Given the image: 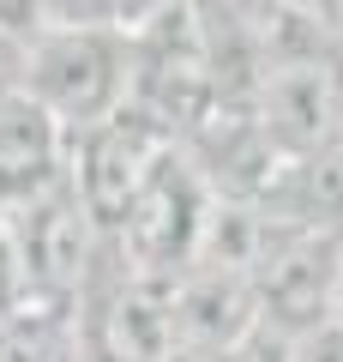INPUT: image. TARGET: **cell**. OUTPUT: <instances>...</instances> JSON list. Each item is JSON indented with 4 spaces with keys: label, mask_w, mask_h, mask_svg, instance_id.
I'll list each match as a JSON object with an SVG mask.
<instances>
[{
    "label": "cell",
    "mask_w": 343,
    "mask_h": 362,
    "mask_svg": "<svg viewBox=\"0 0 343 362\" xmlns=\"http://www.w3.org/2000/svg\"><path fill=\"white\" fill-rule=\"evenodd\" d=\"M61 169H66V127L25 85L6 90L0 97V211L49 187Z\"/></svg>",
    "instance_id": "6"
},
{
    "label": "cell",
    "mask_w": 343,
    "mask_h": 362,
    "mask_svg": "<svg viewBox=\"0 0 343 362\" xmlns=\"http://www.w3.org/2000/svg\"><path fill=\"white\" fill-rule=\"evenodd\" d=\"M163 362H229V350H211V344H187V338H175Z\"/></svg>",
    "instance_id": "13"
},
{
    "label": "cell",
    "mask_w": 343,
    "mask_h": 362,
    "mask_svg": "<svg viewBox=\"0 0 343 362\" xmlns=\"http://www.w3.org/2000/svg\"><path fill=\"white\" fill-rule=\"evenodd\" d=\"M211 211V187L193 169V157L181 145H169L163 163L139 181V194L127 199L121 223L109 230V247L127 272L145 278H175L193 266V247H199V223Z\"/></svg>",
    "instance_id": "3"
},
{
    "label": "cell",
    "mask_w": 343,
    "mask_h": 362,
    "mask_svg": "<svg viewBox=\"0 0 343 362\" xmlns=\"http://www.w3.org/2000/svg\"><path fill=\"white\" fill-rule=\"evenodd\" d=\"M0 230L18 266V296H49V302H78L102 254V230L85 211L73 175H54L49 187L25 194L18 206L0 211Z\"/></svg>",
    "instance_id": "2"
},
{
    "label": "cell",
    "mask_w": 343,
    "mask_h": 362,
    "mask_svg": "<svg viewBox=\"0 0 343 362\" xmlns=\"http://www.w3.org/2000/svg\"><path fill=\"white\" fill-rule=\"evenodd\" d=\"M0 30L18 42H30L42 30V0H0Z\"/></svg>",
    "instance_id": "10"
},
{
    "label": "cell",
    "mask_w": 343,
    "mask_h": 362,
    "mask_svg": "<svg viewBox=\"0 0 343 362\" xmlns=\"http://www.w3.org/2000/svg\"><path fill=\"white\" fill-rule=\"evenodd\" d=\"M229 362H289V338L271 326H253L241 344H229Z\"/></svg>",
    "instance_id": "9"
},
{
    "label": "cell",
    "mask_w": 343,
    "mask_h": 362,
    "mask_svg": "<svg viewBox=\"0 0 343 362\" xmlns=\"http://www.w3.org/2000/svg\"><path fill=\"white\" fill-rule=\"evenodd\" d=\"M18 85H25V42L0 30V97L18 90Z\"/></svg>",
    "instance_id": "11"
},
{
    "label": "cell",
    "mask_w": 343,
    "mask_h": 362,
    "mask_svg": "<svg viewBox=\"0 0 343 362\" xmlns=\"http://www.w3.org/2000/svg\"><path fill=\"white\" fill-rule=\"evenodd\" d=\"M0 362H78V302L18 296L0 314Z\"/></svg>",
    "instance_id": "7"
},
{
    "label": "cell",
    "mask_w": 343,
    "mask_h": 362,
    "mask_svg": "<svg viewBox=\"0 0 343 362\" xmlns=\"http://www.w3.org/2000/svg\"><path fill=\"white\" fill-rule=\"evenodd\" d=\"M42 25H114V30H127V0H42Z\"/></svg>",
    "instance_id": "8"
},
{
    "label": "cell",
    "mask_w": 343,
    "mask_h": 362,
    "mask_svg": "<svg viewBox=\"0 0 343 362\" xmlns=\"http://www.w3.org/2000/svg\"><path fill=\"white\" fill-rule=\"evenodd\" d=\"M169 145H181V139L163 133L145 109H133V103H121L114 115L66 133V175H73L78 199H85V211L97 218L102 235L121 223L127 199L139 194V181L163 163Z\"/></svg>",
    "instance_id": "4"
},
{
    "label": "cell",
    "mask_w": 343,
    "mask_h": 362,
    "mask_svg": "<svg viewBox=\"0 0 343 362\" xmlns=\"http://www.w3.org/2000/svg\"><path fill=\"white\" fill-rule=\"evenodd\" d=\"M18 302V266H13V247H6V230H0V314Z\"/></svg>",
    "instance_id": "12"
},
{
    "label": "cell",
    "mask_w": 343,
    "mask_h": 362,
    "mask_svg": "<svg viewBox=\"0 0 343 362\" xmlns=\"http://www.w3.org/2000/svg\"><path fill=\"white\" fill-rule=\"evenodd\" d=\"M78 362H85V356H78Z\"/></svg>",
    "instance_id": "15"
},
{
    "label": "cell",
    "mask_w": 343,
    "mask_h": 362,
    "mask_svg": "<svg viewBox=\"0 0 343 362\" xmlns=\"http://www.w3.org/2000/svg\"><path fill=\"white\" fill-rule=\"evenodd\" d=\"M157 6H175V0H127V30L139 25L145 13H157Z\"/></svg>",
    "instance_id": "14"
},
{
    "label": "cell",
    "mask_w": 343,
    "mask_h": 362,
    "mask_svg": "<svg viewBox=\"0 0 343 362\" xmlns=\"http://www.w3.org/2000/svg\"><path fill=\"white\" fill-rule=\"evenodd\" d=\"M25 90L66 133L133 97V37L114 25H42L25 42Z\"/></svg>",
    "instance_id": "1"
},
{
    "label": "cell",
    "mask_w": 343,
    "mask_h": 362,
    "mask_svg": "<svg viewBox=\"0 0 343 362\" xmlns=\"http://www.w3.org/2000/svg\"><path fill=\"white\" fill-rule=\"evenodd\" d=\"M169 296H175V338H187V344L229 350L253 326H265L253 272H235V266H187L175 272Z\"/></svg>",
    "instance_id": "5"
}]
</instances>
